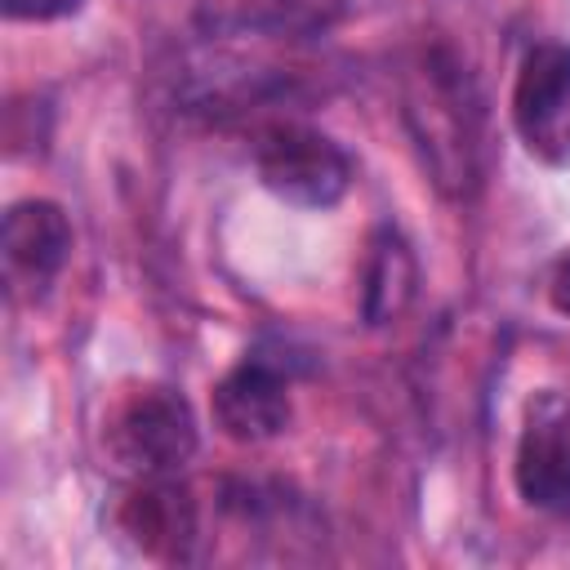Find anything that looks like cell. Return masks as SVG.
<instances>
[{
  "mask_svg": "<svg viewBox=\"0 0 570 570\" xmlns=\"http://www.w3.org/2000/svg\"><path fill=\"white\" fill-rule=\"evenodd\" d=\"M414 294V258L405 249V240L396 232H379L374 236V254L365 267V321L383 325L392 321Z\"/></svg>",
  "mask_w": 570,
  "mask_h": 570,
  "instance_id": "cell-9",
  "label": "cell"
},
{
  "mask_svg": "<svg viewBox=\"0 0 570 570\" xmlns=\"http://www.w3.org/2000/svg\"><path fill=\"white\" fill-rule=\"evenodd\" d=\"M276 4H289V9H298V4H312V0H276Z\"/></svg>",
  "mask_w": 570,
  "mask_h": 570,
  "instance_id": "cell-12",
  "label": "cell"
},
{
  "mask_svg": "<svg viewBox=\"0 0 570 570\" xmlns=\"http://www.w3.org/2000/svg\"><path fill=\"white\" fill-rule=\"evenodd\" d=\"M548 298H552V307H557L561 316H570V254L557 258L552 281H548Z\"/></svg>",
  "mask_w": 570,
  "mask_h": 570,
  "instance_id": "cell-11",
  "label": "cell"
},
{
  "mask_svg": "<svg viewBox=\"0 0 570 570\" xmlns=\"http://www.w3.org/2000/svg\"><path fill=\"white\" fill-rule=\"evenodd\" d=\"M85 0H0L4 18L13 22H53V18H71L80 13Z\"/></svg>",
  "mask_w": 570,
  "mask_h": 570,
  "instance_id": "cell-10",
  "label": "cell"
},
{
  "mask_svg": "<svg viewBox=\"0 0 570 570\" xmlns=\"http://www.w3.org/2000/svg\"><path fill=\"white\" fill-rule=\"evenodd\" d=\"M405 120L432 183L454 200L472 196L481 178L476 169L481 111H476L472 76L450 49H428L423 62L414 67L405 89Z\"/></svg>",
  "mask_w": 570,
  "mask_h": 570,
  "instance_id": "cell-1",
  "label": "cell"
},
{
  "mask_svg": "<svg viewBox=\"0 0 570 570\" xmlns=\"http://www.w3.org/2000/svg\"><path fill=\"white\" fill-rule=\"evenodd\" d=\"M120 521H125V530L138 539V548H147V552H156V557H174V561H187V557H191L196 503H191V494L174 481V472H165V476H142V485L125 499Z\"/></svg>",
  "mask_w": 570,
  "mask_h": 570,
  "instance_id": "cell-8",
  "label": "cell"
},
{
  "mask_svg": "<svg viewBox=\"0 0 570 570\" xmlns=\"http://www.w3.org/2000/svg\"><path fill=\"white\" fill-rule=\"evenodd\" d=\"M512 481L530 508L570 517V401L561 392H539L530 401Z\"/></svg>",
  "mask_w": 570,
  "mask_h": 570,
  "instance_id": "cell-4",
  "label": "cell"
},
{
  "mask_svg": "<svg viewBox=\"0 0 570 570\" xmlns=\"http://www.w3.org/2000/svg\"><path fill=\"white\" fill-rule=\"evenodd\" d=\"M4 272L13 289L45 294L71 254V223L53 200H13L4 214Z\"/></svg>",
  "mask_w": 570,
  "mask_h": 570,
  "instance_id": "cell-7",
  "label": "cell"
},
{
  "mask_svg": "<svg viewBox=\"0 0 570 570\" xmlns=\"http://www.w3.org/2000/svg\"><path fill=\"white\" fill-rule=\"evenodd\" d=\"M196 441H200L196 414H191L187 396L174 387L134 392L107 428V445H111L116 463L129 468L134 476L178 472L196 454Z\"/></svg>",
  "mask_w": 570,
  "mask_h": 570,
  "instance_id": "cell-3",
  "label": "cell"
},
{
  "mask_svg": "<svg viewBox=\"0 0 570 570\" xmlns=\"http://www.w3.org/2000/svg\"><path fill=\"white\" fill-rule=\"evenodd\" d=\"M289 370L263 352L245 356L214 383V423L227 441L263 445L289 428Z\"/></svg>",
  "mask_w": 570,
  "mask_h": 570,
  "instance_id": "cell-6",
  "label": "cell"
},
{
  "mask_svg": "<svg viewBox=\"0 0 570 570\" xmlns=\"http://www.w3.org/2000/svg\"><path fill=\"white\" fill-rule=\"evenodd\" d=\"M258 178L272 196L298 209H330L352 187V156L321 129L298 120H276L254 147Z\"/></svg>",
  "mask_w": 570,
  "mask_h": 570,
  "instance_id": "cell-2",
  "label": "cell"
},
{
  "mask_svg": "<svg viewBox=\"0 0 570 570\" xmlns=\"http://www.w3.org/2000/svg\"><path fill=\"white\" fill-rule=\"evenodd\" d=\"M512 125L543 160L570 156V45H534L512 85Z\"/></svg>",
  "mask_w": 570,
  "mask_h": 570,
  "instance_id": "cell-5",
  "label": "cell"
}]
</instances>
